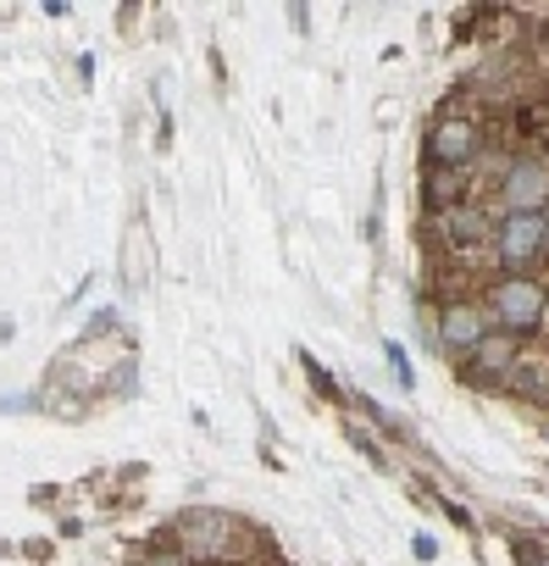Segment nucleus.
Wrapping results in <instances>:
<instances>
[{
  "mask_svg": "<svg viewBox=\"0 0 549 566\" xmlns=\"http://www.w3.org/2000/svg\"><path fill=\"white\" fill-rule=\"evenodd\" d=\"M543 312H549V290L538 277H527V272H505L488 290V317L499 328H510V334H532L543 323Z\"/></svg>",
  "mask_w": 549,
  "mask_h": 566,
  "instance_id": "1",
  "label": "nucleus"
},
{
  "mask_svg": "<svg viewBox=\"0 0 549 566\" xmlns=\"http://www.w3.org/2000/svg\"><path fill=\"white\" fill-rule=\"evenodd\" d=\"M543 239H549V211H532V217H499L488 244H494V255H499L510 272H521L527 261L543 255Z\"/></svg>",
  "mask_w": 549,
  "mask_h": 566,
  "instance_id": "2",
  "label": "nucleus"
},
{
  "mask_svg": "<svg viewBox=\"0 0 549 566\" xmlns=\"http://www.w3.org/2000/svg\"><path fill=\"white\" fill-rule=\"evenodd\" d=\"M499 206H505V217H532V211H543L549 206V161H510L505 172H499Z\"/></svg>",
  "mask_w": 549,
  "mask_h": 566,
  "instance_id": "3",
  "label": "nucleus"
},
{
  "mask_svg": "<svg viewBox=\"0 0 549 566\" xmlns=\"http://www.w3.org/2000/svg\"><path fill=\"white\" fill-rule=\"evenodd\" d=\"M172 533L189 560H222L233 549V516H222V511H183Z\"/></svg>",
  "mask_w": 549,
  "mask_h": 566,
  "instance_id": "4",
  "label": "nucleus"
},
{
  "mask_svg": "<svg viewBox=\"0 0 549 566\" xmlns=\"http://www.w3.org/2000/svg\"><path fill=\"white\" fill-rule=\"evenodd\" d=\"M488 334H494V328H488V312H483V306L450 301V306H444V317H439V350H444V356H455V361H472V356H477V345H483Z\"/></svg>",
  "mask_w": 549,
  "mask_h": 566,
  "instance_id": "5",
  "label": "nucleus"
},
{
  "mask_svg": "<svg viewBox=\"0 0 549 566\" xmlns=\"http://www.w3.org/2000/svg\"><path fill=\"white\" fill-rule=\"evenodd\" d=\"M477 150H483V134H477V123L472 117H444L433 134H427V161L433 167H466V161H477Z\"/></svg>",
  "mask_w": 549,
  "mask_h": 566,
  "instance_id": "6",
  "label": "nucleus"
},
{
  "mask_svg": "<svg viewBox=\"0 0 549 566\" xmlns=\"http://www.w3.org/2000/svg\"><path fill=\"white\" fill-rule=\"evenodd\" d=\"M516 356H521V339H510V334H488L466 367H472V378H483V384H510Z\"/></svg>",
  "mask_w": 549,
  "mask_h": 566,
  "instance_id": "7",
  "label": "nucleus"
},
{
  "mask_svg": "<svg viewBox=\"0 0 549 566\" xmlns=\"http://www.w3.org/2000/svg\"><path fill=\"white\" fill-rule=\"evenodd\" d=\"M433 233L444 244H472V239H494V222L483 211H472V206H450V211L433 217Z\"/></svg>",
  "mask_w": 549,
  "mask_h": 566,
  "instance_id": "8",
  "label": "nucleus"
},
{
  "mask_svg": "<svg viewBox=\"0 0 549 566\" xmlns=\"http://www.w3.org/2000/svg\"><path fill=\"white\" fill-rule=\"evenodd\" d=\"M422 200L433 206V217L450 211V206H461V172H455V167H433L427 184H422Z\"/></svg>",
  "mask_w": 549,
  "mask_h": 566,
  "instance_id": "9",
  "label": "nucleus"
},
{
  "mask_svg": "<svg viewBox=\"0 0 549 566\" xmlns=\"http://www.w3.org/2000/svg\"><path fill=\"white\" fill-rule=\"evenodd\" d=\"M389 367H394V378H400V384L411 389V361H405V350H400L394 339H389Z\"/></svg>",
  "mask_w": 549,
  "mask_h": 566,
  "instance_id": "10",
  "label": "nucleus"
},
{
  "mask_svg": "<svg viewBox=\"0 0 549 566\" xmlns=\"http://www.w3.org/2000/svg\"><path fill=\"white\" fill-rule=\"evenodd\" d=\"M139 566H194V560H189L183 549H161V555H145Z\"/></svg>",
  "mask_w": 549,
  "mask_h": 566,
  "instance_id": "11",
  "label": "nucleus"
},
{
  "mask_svg": "<svg viewBox=\"0 0 549 566\" xmlns=\"http://www.w3.org/2000/svg\"><path fill=\"white\" fill-rule=\"evenodd\" d=\"M411 549H416L422 560H433V555H439V538H433V533H416V538H411Z\"/></svg>",
  "mask_w": 549,
  "mask_h": 566,
  "instance_id": "12",
  "label": "nucleus"
},
{
  "mask_svg": "<svg viewBox=\"0 0 549 566\" xmlns=\"http://www.w3.org/2000/svg\"><path fill=\"white\" fill-rule=\"evenodd\" d=\"M112 323H117V317H112V312H101V317H95V323H89V339H101V334H106V328H112Z\"/></svg>",
  "mask_w": 549,
  "mask_h": 566,
  "instance_id": "13",
  "label": "nucleus"
},
{
  "mask_svg": "<svg viewBox=\"0 0 549 566\" xmlns=\"http://www.w3.org/2000/svg\"><path fill=\"white\" fill-rule=\"evenodd\" d=\"M543 250H549V239H543Z\"/></svg>",
  "mask_w": 549,
  "mask_h": 566,
  "instance_id": "14",
  "label": "nucleus"
},
{
  "mask_svg": "<svg viewBox=\"0 0 549 566\" xmlns=\"http://www.w3.org/2000/svg\"><path fill=\"white\" fill-rule=\"evenodd\" d=\"M543 566H549V560H543Z\"/></svg>",
  "mask_w": 549,
  "mask_h": 566,
  "instance_id": "15",
  "label": "nucleus"
}]
</instances>
